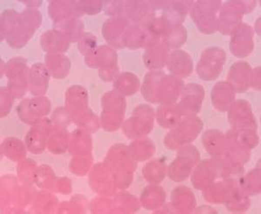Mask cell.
<instances>
[{"label": "cell", "instance_id": "ba28073f", "mask_svg": "<svg viewBox=\"0 0 261 214\" xmlns=\"http://www.w3.org/2000/svg\"><path fill=\"white\" fill-rule=\"evenodd\" d=\"M163 45L167 48H178L184 44L187 32L180 25H170L163 33Z\"/></svg>", "mask_w": 261, "mask_h": 214}, {"label": "cell", "instance_id": "7a4b0ae2", "mask_svg": "<svg viewBox=\"0 0 261 214\" xmlns=\"http://www.w3.org/2000/svg\"><path fill=\"white\" fill-rule=\"evenodd\" d=\"M226 54L219 47L206 48L203 51L197 65V72L203 81L216 79L222 71L223 66L226 62Z\"/></svg>", "mask_w": 261, "mask_h": 214}, {"label": "cell", "instance_id": "9c48e42d", "mask_svg": "<svg viewBox=\"0 0 261 214\" xmlns=\"http://www.w3.org/2000/svg\"><path fill=\"white\" fill-rule=\"evenodd\" d=\"M214 88L220 92V94H222V98H220L219 100L214 103V105L220 111L227 110L232 104V101L234 100L235 93L233 87L226 82H220L217 84Z\"/></svg>", "mask_w": 261, "mask_h": 214}, {"label": "cell", "instance_id": "277c9868", "mask_svg": "<svg viewBox=\"0 0 261 214\" xmlns=\"http://www.w3.org/2000/svg\"><path fill=\"white\" fill-rule=\"evenodd\" d=\"M204 98V89L197 84L187 85L182 90V97L179 104L181 113L183 115L192 116L197 114L201 108L202 100Z\"/></svg>", "mask_w": 261, "mask_h": 214}, {"label": "cell", "instance_id": "3957f363", "mask_svg": "<svg viewBox=\"0 0 261 214\" xmlns=\"http://www.w3.org/2000/svg\"><path fill=\"white\" fill-rule=\"evenodd\" d=\"M219 1H207V2H196L191 11V16L199 30L205 33H212L216 31L218 27L215 19L216 12L220 8Z\"/></svg>", "mask_w": 261, "mask_h": 214}, {"label": "cell", "instance_id": "5b68a950", "mask_svg": "<svg viewBox=\"0 0 261 214\" xmlns=\"http://www.w3.org/2000/svg\"><path fill=\"white\" fill-rule=\"evenodd\" d=\"M231 34L232 37L230 44L231 52L239 58L249 55L253 49V32L251 26L248 24H241Z\"/></svg>", "mask_w": 261, "mask_h": 214}, {"label": "cell", "instance_id": "30bf717a", "mask_svg": "<svg viewBox=\"0 0 261 214\" xmlns=\"http://www.w3.org/2000/svg\"><path fill=\"white\" fill-rule=\"evenodd\" d=\"M158 114L168 116L161 121L160 124L163 127L170 128L173 127L178 124L182 113H181L179 104H173V105L166 104L165 106H161L160 110L158 109Z\"/></svg>", "mask_w": 261, "mask_h": 214}, {"label": "cell", "instance_id": "8992f818", "mask_svg": "<svg viewBox=\"0 0 261 214\" xmlns=\"http://www.w3.org/2000/svg\"><path fill=\"white\" fill-rule=\"evenodd\" d=\"M167 66L176 77H187L193 71V60L186 51L177 50L172 51L168 57Z\"/></svg>", "mask_w": 261, "mask_h": 214}, {"label": "cell", "instance_id": "52a82bcc", "mask_svg": "<svg viewBox=\"0 0 261 214\" xmlns=\"http://www.w3.org/2000/svg\"><path fill=\"white\" fill-rule=\"evenodd\" d=\"M250 75L251 66L246 62H237L230 69L229 84L238 92H246L250 86Z\"/></svg>", "mask_w": 261, "mask_h": 214}, {"label": "cell", "instance_id": "6da1fadb", "mask_svg": "<svg viewBox=\"0 0 261 214\" xmlns=\"http://www.w3.org/2000/svg\"><path fill=\"white\" fill-rule=\"evenodd\" d=\"M183 84L176 76L166 75L162 71H151L144 81L143 95L151 103L173 104L180 94Z\"/></svg>", "mask_w": 261, "mask_h": 214}]
</instances>
